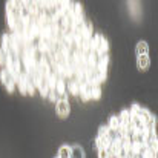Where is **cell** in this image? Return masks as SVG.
<instances>
[{
    "label": "cell",
    "mask_w": 158,
    "mask_h": 158,
    "mask_svg": "<svg viewBox=\"0 0 158 158\" xmlns=\"http://www.w3.org/2000/svg\"><path fill=\"white\" fill-rule=\"evenodd\" d=\"M19 88H20V92L22 94H28V86H29V80H28V75L26 74H20L19 78Z\"/></svg>",
    "instance_id": "3"
},
{
    "label": "cell",
    "mask_w": 158,
    "mask_h": 158,
    "mask_svg": "<svg viewBox=\"0 0 158 158\" xmlns=\"http://www.w3.org/2000/svg\"><path fill=\"white\" fill-rule=\"evenodd\" d=\"M109 144H110V141H109L107 137H97V140H95V148L98 151L100 149H107Z\"/></svg>",
    "instance_id": "8"
},
{
    "label": "cell",
    "mask_w": 158,
    "mask_h": 158,
    "mask_svg": "<svg viewBox=\"0 0 158 158\" xmlns=\"http://www.w3.org/2000/svg\"><path fill=\"white\" fill-rule=\"evenodd\" d=\"M71 158H85V151L80 144L71 146Z\"/></svg>",
    "instance_id": "6"
},
{
    "label": "cell",
    "mask_w": 158,
    "mask_h": 158,
    "mask_svg": "<svg viewBox=\"0 0 158 158\" xmlns=\"http://www.w3.org/2000/svg\"><path fill=\"white\" fill-rule=\"evenodd\" d=\"M98 158H110L107 149H100V151H98Z\"/></svg>",
    "instance_id": "14"
},
{
    "label": "cell",
    "mask_w": 158,
    "mask_h": 158,
    "mask_svg": "<svg viewBox=\"0 0 158 158\" xmlns=\"http://www.w3.org/2000/svg\"><path fill=\"white\" fill-rule=\"evenodd\" d=\"M54 91H57L58 94H64V80H63V78H58V80H57Z\"/></svg>",
    "instance_id": "11"
},
{
    "label": "cell",
    "mask_w": 158,
    "mask_h": 158,
    "mask_svg": "<svg viewBox=\"0 0 158 158\" xmlns=\"http://www.w3.org/2000/svg\"><path fill=\"white\" fill-rule=\"evenodd\" d=\"M6 58H8V54L5 52L2 48H0V66L6 64Z\"/></svg>",
    "instance_id": "13"
},
{
    "label": "cell",
    "mask_w": 158,
    "mask_h": 158,
    "mask_svg": "<svg viewBox=\"0 0 158 158\" xmlns=\"http://www.w3.org/2000/svg\"><path fill=\"white\" fill-rule=\"evenodd\" d=\"M0 78H2V83H3V86L6 88V91H8V92H14V88H15L17 80H15L8 71H5V69L0 72Z\"/></svg>",
    "instance_id": "1"
},
{
    "label": "cell",
    "mask_w": 158,
    "mask_h": 158,
    "mask_svg": "<svg viewBox=\"0 0 158 158\" xmlns=\"http://www.w3.org/2000/svg\"><path fill=\"white\" fill-rule=\"evenodd\" d=\"M109 129L110 131H118L120 129V121H118V117L117 115H112L110 118H109Z\"/></svg>",
    "instance_id": "9"
},
{
    "label": "cell",
    "mask_w": 158,
    "mask_h": 158,
    "mask_svg": "<svg viewBox=\"0 0 158 158\" xmlns=\"http://www.w3.org/2000/svg\"><path fill=\"white\" fill-rule=\"evenodd\" d=\"M57 114L60 118H66L69 115V103L66 98H61L57 102Z\"/></svg>",
    "instance_id": "2"
},
{
    "label": "cell",
    "mask_w": 158,
    "mask_h": 158,
    "mask_svg": "<svg viewBox=\"0 0 158 158\" xmlns=\"http://www.w3.org/2000/svg\"><path fill=\"white\" fill-rule=\"evenodd\" d=\"M58 158H71V146H61L58 151Z\"/></svg>",
    "instance_id": "10"
},
{
    "label": "cell",
    "mask_w": 158,
    "mask_h": 158,
    "mask_svg": "<svg viewBox=\"0 0 158 158\" xmlns=\"http://www.w3.org/2000/svg\"><path fill=\"white\" fill-rule=\"evenodd\" d=\"M57 158H58V157H57Z\"/></svg>",
    "instance_id": "15"
},
{
    "label": "cell",
    "mask_w": 158,
    "mask_h": 158,
    "mask_svg": "<svg viewBox=\"0 0 158 158\" xmlns=\"http://www.w3.org/2000/svg\"><path fill=\"white\" fill-rule=\"evenodd\" d=\"M131 112H129V109H124V110H121V114L118 115V121H120V126H127V124H131Z\"/></svg>",
    "instance_id": "4"
},
{
    "label": "cell",
    "mask_w": 158,
    "mask_h": 158,
    "mask_svg": "<svg viewBox=\"0 0 158 158\" xmlns=\"http://www.w3.org/2000/svg\"><path fill=\"white\" fill-rule=\"evenodd\" d=\"M109 132H110V129H109V126H107V124L100 126V129H98V135H97V137H107V135H109Z\"/></svg>",
    "instance_id": "12"
},
{
    "label": "cell",
    "mask_w": 158,
    "mask_h": 158,
    "mask_svg": "<svg viewBox=\"0 0 158 158\" xmlns=\"http://www.w3.org/2000/svg\"><path fill=\"white\" fill-rule=\"evenodd\" d=\"M148 51H149V46H148V43L146 42H138L137 43V46H135V52L138 57H141V55H148Z\"/></svg>",
    "instance_id": "7"
},
{
    "label": "cell",
    "mask_w": 158,
    "mask_h": 158,
    "mask_svg": "<svg viewBox=\"0 0 158 158\" xmlns=\"http://www.w3.org/2000/svg\"><path fill=\"white\" fill-rule=\"evenodd\" d=\"M149 57L148 55H141V57H137V68L138 71H146L149 68Z\"/></svg>",
    "instance_id": "5"
}]
</instances>
